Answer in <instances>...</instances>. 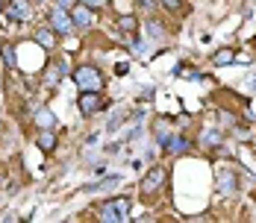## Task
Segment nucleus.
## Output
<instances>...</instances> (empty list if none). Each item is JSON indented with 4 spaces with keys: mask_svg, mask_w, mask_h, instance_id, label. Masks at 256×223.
Instances as JSON below:
<instances>
[{
    "mask_svg": "<svg viewBox=\"0 0 256 223\" xmlns=\"http://www.w3.org/2000/svg\"><path fill=\"white\" fill-rule=\"evenodd\" d=\"M74 82L82 91H100L103 88V74L94 65H77L74 68Z\"/></svg>",
    "mask_w": 256,
    "mask_h": 223,
    "instance_id": "nucleus-1",
    "label": "nucleus"
},
{
    "mask_svg": "<svg viewBox=\"0 0 256 223\" xmlns=\"http://www.w3.org/2000/svg\"><path fill=\"white\" fill-rule=\"evenodd\" d=\"M165 179H168V171H165V165H154L148 174L142 176V182H138V191H142V197H154L156 191L165 185Z\"/></svg>",
    "mask_w": 256,
    "mask_h": 223,
    "instance_id": "nucleus-2",
    "label": "nucleus"
},
{
    "mask_svg": "<svg viewBox=\"0 0 256 223\" xmlns=\"http://www.w3.org/2000/svg\"><path fill=\"white\" fill-rule=\"evenodd\" d=\"M98 215H100L103 221H127V218H130V200L127 197L106 200V203H100Z\"/></svg>",
    "mask_w": 256,
    "mask_h": 223,
    "instance_id": "nucleus-3",
    "label": "nucleus"
},
{
    "mask_svg": "<svg viewBox=\"0 0 256 223\" xmlns=\"http://www.w3.org/2000/svg\"><path fill=\"white\" fill-rule=\"evenodd\" d=\"M77 109L86 118H92V115H98V112L106 109V100L100 97V91H82L77 97Z\"/></svg>",
    "mask_w": 256,
    "mask_h": 223,
    "instance_id": "nucleus-4",
    "label": "nucleus"
},
{
    "mask_svg": "<svg viewBox=\"0 0 256 223\" xmlns=\"http://www.w3.org/2000/svg\"><path fill=\"white\" fill-rule=\"evenodd\" d=\"M48 26L56 29V35H71V29H74L71 12H68V9H59V6H53L50 15H48Z\"/></svg>",
    "mask_w": 256,
    "mask_h": 223,
    "instance_id": "nucleus-5",
    "label": "nucleus"
},
{
    "mask_svg": "<svg viewBox=\"0 0 256 223\" xmlns=\"http://www.w3.org/2000/svg\"><path fill=\"white\" fill-rule=\"evenodd\" d=\"M3 15L12 24H24L26 18H30V0H6L3 3Z\"/></svg>",
    "mask_w": 256,
    "mask_h": 223,
    "instance_id": "nucleus-6",
    "label": "nucleus"
},
{
    "mask_svg": "<svg viewBox=\"0 0 256 223\" xmlns=\"http://www.w3.org/2000/svg\"><path fill=\"white\" fill-rule=\"evenodd\" d=\"M71 21H74V29H88V26L94 24V9L86 6V3H77L71 9Z\"/></svg>",
    "mask_w": 256,
    "mask_h": 223,
    "instance_id": "nucleus-7",
    "label": "nucleus"
},
{
    "mask_svg": "<svg viewBox=\"0 0 256 223\" xmlns=\"http://www.w3.org/2000/svg\"><path fill=\"white\" fill-rule=\"evenodd\" d=\"M32 38H36L38 47H44V50H56L59 47V35H56L53 26H38V29L32 32Z\"/></svg>",
    "mask_w": 256,
    "mask_h": 223,
    "instance_id": "nucleus-8",
    "label": "nucleus"
},
{
    "mask_svg": "<svg viewBox=\"0 0 256 223\" xmlns=\"http://www.w3.org/2000/svg\"><path fill=\"white\" fill-rule=\"evenodd\" d=\"M115 29L124 32V35L138 32V15H132V12H121V15L115 18Z\"/></svg>",
    "mask_w": 256,
    "mask_h": 223,
    "instance_id": "nucleus-9",
    "label": "nucleus"
},
{
    "mask_svg": "<svg viewBox=\"0 0 256 223\" xmlns=\"http://www.w3.org/2000/svg\"><path fill=\"white\" fill-rule=\"evenodd\" d=\"M36 144H38V150H42V153H48V156H50L53 150H56V132H53V129H38Z\"/></svg>",
    "mask_w": 256,
    "mask_h": 223,
    "instance_id": "nucleus-10",
    "label": "nucleus"
},
{
    "mask_svg": "<svg viewBox=\"0 0 256 223\" xmlns=\"http://www.w3.org/2000/svg\"><path fill=\"white\" fill-rule=\"evenodd\" d=\"M32 121H36L38 129H56V115H53L50 109H36Z\"/></svg>",
    "mask_w": 256,
    "mask_h": 223,
    "instance_id": "nucleus-11",
    "label": "nucleus"
},
{
    "mask_svg": "<svg viewBox=\"0 0 256 223\" xmlns=\"http://www.w3.org/2000/svg\"><path fill=\"white\" fill-rule=\"evenodd\" d=\"M232 62H236V50L232 47H218L212 53V65H218V68H227Z\"/></svg>",
    "mask_w": 256,
    "mask_h": 223,
    "instance_id": "nucleus-12",
    "label": "nucleus"
},
{
    "mask_svg": "<svg viewBox=\"0 0 256 223\" xmlns=\"http://www.w3.org/2000/svg\"><path fill=\"white\" fill-rule=\"evenodd\" d=\"M192 147V141L186 138V135H180V132H174L171 135V141H168V150H171V156H182L186 150Z\"/></svg>",
    "mask_w": 256,
    "mask_h": 223,
    "instance_id": "nucleus-13",
    "label": "nucleus"
},
{
    "mask_svg": "<svg viewBox=\"0 0 256 223\" xmlns=\"http://www.w3.org/2000/svg\"><path fill=\"white\" fill-rule=\"evenodd\" d=\"M215 188H218L221 194H236L238 182H236V176H232V174H221V176H218V182H215Z\"/></svg>",
    "mask_w": 256,
    "mask_h": 223,
    "instance_id": "nucleus-14",
    "label": "nucleus"
},
{
    "mask_svg": "<svg viewBox=\"0 0 256 223\" xmlns=\"http://www.w3.org/2000/svg\"><path fill=\"white\" fill-rule=\"evenodd\" d=\"M156 6H162L171 15H182L186 12V0H156Z\"/></svg>",
    "mask_w": 256,
    "mask_h": 223,
    "instance_id": "nucleus-15",
    "label": "nucleus"
},
{
    "mask_svg": "<svg viewBox=\"0 0 256 223\" xmlns=\"http://www.w3.org/2000/svg\"><path fill=\"white\" fill-rule=\"evenodd\" d=\"M0 56H3V65L6 68H15V44L12 41H3L0 44Z\"/></svg>",
    "mask_w": 256,
    "mask_h": 223,
    "instance_id": "nucleus-16",
    "label": "nucleus"
},
{
    "mask_svg": "<svg viewBox=\"0 0 256 223\" xmlns=\"http://www.w3.org/2000/svg\"><path fill=\"white\" fill-rule=\"evenodd\" d=\"M221 141H224V135H221L218 129H209V132L204 135V144H206V147H218Z\"/></svg>",
    "mask_w": 256,
    "mask_h": 223,
    "instance_id": "nucleus-17",
    "label": "nucleus"
},
{
    "mask_svg": "<svg viewBox=\"0 0 256 223\" xmlns=\"http://www.w3.org/2000/svg\"><path fill=\"white\" fill-rule=\"evenodd\" d=\"M77 3H80V0H53V6H59V9H68V12H71Z\"/></svg>",
    "mask_w": 256,
    "mask_h": 223,
    "instance_id": "nucleus-18",
    "label": "nucleus"
},
{
    "mask_svg": "<svg viewBox=\"0 0 256 223\" xmlns=\"http://www.w3.org/2000/svg\"><path fill=\"white\" fill-rule=\"evenodd\" d=\"M136 3H138V6H144L148 12H154V9H156V0H136Z\"/></svg>",
    "mask_w": 256,
    "mask_h": 223,
    "instance_id": "nucleus-19",
    "label": "nucleus"
},
{
    "mask_svg": "<svg viewBox=\"0 0 256 223\" xmlns=\"http://www.w3.org/2000/svg\"><path fill=\"white\" fill-rule=\"evenodd\" d=\"M80 3H86V6H92V9H100L106 0H80Z\"/></svg>",
    "mask_w": 256,
    "mask_h": 223,
    "instance_id": "nucleus-20",
    "label": "nucleus"
},
{
    "mask_svg": "<svg viewBox=\"0 0 256 223\" xmlns=\"http://www.w3.org/2000/svg\"><path fill=\"white\" fill-rule=\"evenodd\" d=\"M42 3H48V0H30V6H42Z\"/></svg>",
    "mask_w": 256,
    "mask_h": 223,
    "instance_id": "nucleus-21",
    "label": "nucleus"
},
{
    "mask_svg": "<svg viewBox=\"0 0 256 223\" xmlns=\"http://www.w3.org/2000/svg\"><path fill=\"white\" fill-rule=\"evenodd\" d=\"M0 12H3V3H0Z\"/></svg>",
    "mask_w": 256,
    "mask_h": 223,
    "instance_id": "nucleus-22",
    "label": "nucleus"
}]
</instances>
